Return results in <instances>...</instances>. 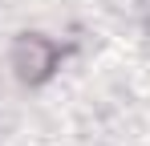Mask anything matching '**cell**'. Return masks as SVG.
Returning <instances> with one entry per match:
<instances>
[{
	"mask_svg": "<svg viewBox=\"0 0 150 146\" xmlns=\"http://www.w3.org/2000/svg\"><path fill=\"white\" fill-rule=\"evenodd\" d=\"M57 61H61V53H57V45H53L49 37L28 33V37H21V41L12 45V65H16V77H21V81H28V85L45 81V77L57 69Z\"/></svg>",
	"mask_w": 150,
	"mask_h": 146,
	"instance_id": "6da1fadb",
	"label": "cell"
}]
</instances>
